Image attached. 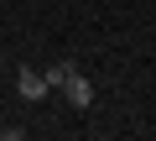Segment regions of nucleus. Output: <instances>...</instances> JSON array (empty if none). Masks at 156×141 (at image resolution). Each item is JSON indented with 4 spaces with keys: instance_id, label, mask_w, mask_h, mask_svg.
<instances>
[{
    "instance_id": "obj_1",
    "label": "nucleus",
    "mask_w": 156,
    "mask_h": 141,
    "mask_svg": "<svg viewBox=\"0 0 156 141\" xmlns=\"http://www.w3.org/2000/svg\"><path fill=\"white\" fill-rule=\"evenodd\" d=\"M62 94H68V105H73V110H89V105H94V84H89L83 73H73V79L62 84Z\"/></svg>"
},
{
    "instance_id": "obj_2",
    "label": "nucleus",
    "mask_w": 156,
    "mask_h": 141,
    "mask_svg": "<svg viewBox=\"0 0 156 141\" xmlns=\"http://www.w3.org/2000/svg\"><path fill=\"white\" fill-rule=\"evenodd\" d=\"M16 94L21 99H42L47 94V79L37 73V68H16Z\"/></svg>"
},
{
    "instance_id": "obj_4",
    "label": "nucleus",
    "mask_w": 156,
    "mask_h": 141,
    "mask_svg": "<svg viewBox=\"0 0 156 141\" xmlns=\"http://www.w3.org/2000/svg\"><path fill=\"white\" fill-rule=\"evenodd\" d=\"M0 136H5V125H0Z\"/></svg>"
},
{
    "instance_id": "obj_3",
    "label": "nucleus",
    "mask_w": 156,
    "mask_h": 141,
    "mask_svg": "<svg viewBox=\"0 0 156 141\" xmlns=\"http://www.w3.org/2000/svg\"><path fill=\"white\" fill-rule=\"evenodd\" d=\"M73 73H78V63H73V58H57V63L47 68V73H42V79H47V89H62V84H68Z\"/></svg>"
}]
</instances>
